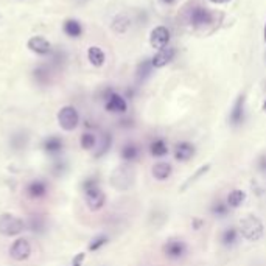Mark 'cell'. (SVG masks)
Segmentation results:
<instances>
[{
	"label": "cell",
	"mask_w": 266,
	"mask_h": 266,
	"mask_svg": "<svg viewBox=\"0 0 266 266\" xmlns=\"http://www.w3.org/2000/svg\"><path fill=\"white\" fill-rule=\"evenodd\" d=\"M81 190L84 193V201L86 206L91 212H98L104 207L106 204V194L100 187V181L97 177L91 176L86 177L81 184Z\"/></svg>",
	"instance_id": "1"
},
{
	"label": "cell",
	"mask_w": 266,
	"mask_h": 266,
	"mask_svg": "<svg viewBox=\"0 0 266 266\" xmlns=\"http://www.w3.org/2000/svg\"><path fill=\"white\" fill-rule=\"evenodd\" d=\"M24 230H27V223L14 214L0 215V235L7 238L19 237Z\"/></svg>",
	"instance_id": "2"
},
{
	"label": "cell",
	"mask_w": 266,
	"mask_h": 266,
	"mask_svg": "<svg viewBox=\"0 0 266 266\" xmlns=\"http://www.w3.org/2000/svg\"><path fill=\"white\" fill-rule=\"evenodd\" d=\"M240 235L246 241H258L263 237V223L254 215L244 217L240 223Z\"/></svg>",
	"instance_id": "3"
},
{
	"label": "cell",
	"mask_w": 266,
	"mask_h": 266,
	"mask_svg": "<svg viewBox=\"0 0 266 266\" xmlns=\"http://www.w3.org/2000/svg\"><path fill=\"white\" fill-rule=\"evenodd\" d=\"M58 125L64 131H74L80 125V112L77 111L75 106H62L58 112Z\"/></svg>",
	"instance_id": "4"
},
{
	"label": "cell",
	"mask_w": 266,
	"mask_h": 266,
	"mask_svg": "<svg viewBox=\"0 0 266 266\" xmlns=\"http://www.w3.org/2000/svg\"><path fill=\"white\" fill-rule=\"evenodd\" d=\"M8 252H10V257L14 261H25V260H28L31 257L33 247H31L30 240H27L24 237H19V238L11 243Z\"/></svg>",
	"instance_id": "5"
},
{
	"label": "cell",
	"mask_w": 266,
	"mask_h": 266,
	"mask_svg": "<svg viewBox=\"0 0 266 266\" xmlns=\"http://www.w3.org/2000/svg\"><path fill=\"white\" fill-rule=\"evenodd\" d=\"M50 191V185L45 179L36 177V179H31L27 187H25V194L30 200H42L45 198Z\"/></svg>",
	"instance_id": "6"
},
{
	"label": "cell",
	"mask_w": 266,
	"mask_h": 266,
	"mask_svg": "<svg viewBox=\"0 0 266 266\" xmlns=\"http://www.w3.org/2000/svg\"><path fill=\"white\" fill-rule=\"evenodd\" d=\"M41 148L50 157H61V154L64 153L65 144H64V139L59 136H48L42 140Z\"/></svg>",
	"instance_id": "7"
},
{
	"label": "cell",
	"mask_w": 266,
	"mask_h": 266,
	"mask_svg": "<svg viewBox=\"0 0 266 266\" xmlns=\"http://www.w3.org/2000/svg\"><path fill=\"white\" fill-rule=\"evenodd\" d=\"M104 109L108 112H111V114H125L128 111V103L120 94L111 91V92L106 94Z\"/></svg>",
	"instance_id": "8"
},
{
	"label": "cell",
	"mask_w": 266,
	"mask_h": 266,
	"mask_svg": "<svg viewBox=\"0 0 266 266\" xmlns=\"http://www.w3.org/2000/svg\"><path fill=\"white\" fill-rule=\"evenodd\" d=\"M170 42V30L167 27H156L150 33V44L156 50H162L168 47Z\"/></svg>",
	"instance_id": "9"
},
{
	"label": "cell",
	"mask_w": 266,
	"mask_h": 266,
	"mask_svg": "<svg viewBox=\"0 0 266 266\" xmlns=\"http://www.w3.org/2000/svg\"><path fill=\"white\" fill-rule=\"evenodd\" d=\"M164 254L168 258H173V260L182 258L187 254V244L182 240H177V238L168 240L164 244Z\"/></svg>",
	"instance_id": "10"
},
{
	"label": "cell",
	"mask_w": 266,
	"mask_h": 266,
	"mask_svg": "<svg viewBox=\"0 0 266 266\" xmlns=\"http://www.w3.org/2000/svg\"><path fill=\"white\" fill-rule=\"evenodd\" d=\"M27 47H28L30 51L36 53V55H39V56H48L51 53V50H53L51 44L44 36H33V38H30L28 42H27Z\"/></svg>",
	"instance_id": "11"
},
{
	"label": "cell",
	"mask_w": 266,
	"mask_h": 266,
	"mask_svg": "<svg viewBox=\"0 0 266 266\" xmlns=\"http://www.w3.org/2000/svg\"><path fill=\"white\" fill-rule=\"evenodd\" d=\"M53 69L50 64H39L38 67L33 69V80L41 86H47L51 83L53 78Z\"/></svg>",
	"instance_id": "12"
},
{
	"label": "cell",
	"mask_w": 266,
	"mask_h": 266,
	"mask_svg": "<svg viewBox=\"0 0 266 266\" xmlns=\"http://www.w3.org/2000/svg\"><path fill=\"white\" fill-rule=\"evenodd\" d=\"M176 55V50L173 47H165L162 50H159L156 55L151 58V64L154 69H161V67H165L167 64H170L173 61Z\"/></svg>",
	"instance_id": "13"
},
{
	"label": "cell",
	"mask_w": 266,
	"mask_h": 266,
	"mask_svg": "<svg viewBox=\"0 0 266 266\" xmlns=\"http://www.w3.org/2000/svg\"><path fill=\"white\" fill-rule=\"evenodd\" d=\"M244 100H246L244 95H240L237 98V101L234 103V108L229 115V121L232 126H240L244 120Z\"/></svg>",
	"instance_id": "14"
},
{
	"label": "cell",
	"mask_w": 266,
	"mask_h": 266,
	"mask_svg": "<svg viewBox=\"0 0 266 266\" xmlns=\"http://www.w3.org/2000/svg\"><path fill=\"white\" fill-rule=\"evenodd\" d=\"M194 156V147L190 142H179L174 147V159L177 162H188Z\"/></svg>",
	"instance_id": "15"
},
{
	"label": "cell",
	"mask_w": 266,
	"mask_h": 266,
	"mask_svg": "<svg viewBox=\"0 0 266 266\" xmlns=\"http://www.w3.org/2000/svg\"><path fill=\"white\" fill-rule=\"evenodd\" d=\"M28 142H30V136L27 131H16L10 137V148L16 153H21V151L27 150Z\"/></svg>",
	"instance_id": "16"
},
{
	"label": "cell",
	"mask_w": 266,
	"mask_h": 266,
	"mask_svg": "<svg viewBox=\"0 0 266 266\" xmlns=\"http://www.w3.org/2000/svg\"><path fill=\"white\" fill-rule=\"evenodd\" d=\"M212 21V14L209 10L206 8H193L191 13H190V24L194 25V27H203V25H207L210 24Z\"/></svg>",
	"instance_id": "17"
},
{
	"label": "cell",
	"mask_w": 266,
	"mask_h": 266,
	"mask_svg": "<svg viewBox=\"0 0 266 266\" xmlns=\"http://www.w3.org/2000/svg\"><path fill=\"white\" fill-rule=\"evenodd\" d=\"M62 31L65 36L69 38H72V39H78L81 38V34H83V25L78 19H65L64 24H62Z\"/></svg>",
	"instance_id": "18"
},
{
	"label": "cell",
	"mask_w": 266,
	"mask_h": 266,
	"mask_svg": "<svg viewBox=\"0 0 266 266\" xmlns=\"http://www.w3.org/2000/svg\"><path fill=\"white\" fill-rule=\"evenodd\" d=\"M25 223H27V229L30 230V232L36 234V235H41L47 230V220L44 215H31L28 218V221H25Z\"/></svg>",
	"instance_id": "19"
},
{
	"label": "cell",
	"mask_w": 266,
	"mask_h": 266,
	"mask_svg": "<svg viewBox=\"0 0 266 266\" xmlns=\"http://www.w3.org/2000/svg\"><path fill=\"white\" fill-rule=\"evenodd\" d=\"M238 237H240V230L234 226H229L221 234V244L224 247H234L238 243Z\"/></svg>",
	"instance_id": "20"
},
{
	"label": "cell",
	"mask_w": 266,
	"mask_h": 266,
	"mask_svg": "<svg viewBox=\"0 0 266 266\" xmlns=\"http://www.w3.org/2000/svg\"><path fill=\"white\" fill-rule=\"evenodd\" d=\"M153 177L157 181H167L173 173V167L168 162H157L153 165Z\"/></svg>",
	"instance_id": "21"
},
{
	"label": "cell",
	"mask_w": 266,
	"mask_h": 266,
	"mask_svg": "<svg viewBox=\"0 0 266 266\" xmlns=\"http://www.w3.org/2000/svg\"><path fill=\"white\" fill-rule=\"evenodd\" d=\"M247 198V194L244 190H240V188H235L232 190L229 194H227V198H226V204L230 207V209H238L243 206V203L246 201Z\"/></svg>",
	"instance_id": "22"
},
{
	"label": "cell",
	"mask_w": 266,
	"mask_h": 266,
	"mask_svg": "<svg viewBox=\"0 0 266 266\" xmlns=\"http://www.w3.org/2000/svg\"><path fill=\"white\" fill-rule=\"evenodd\" d=\"M87 59L94 67H101L104 64V61H106V55H104V51L100 47L91 45L87 48Z\"/></svg>",
	"instance_id": "23"
},
{
	"label": "cell",
	"mask_w": 266,
	"mask_h": 266,
	"mask_svg": "<svg viewBox=\"0 0 266 266\" xmlns=\"http://www.w3.org/2000/svg\"><path fill=\"white\" fill-rule=\"evenodd\" d=\"M139 154H140V150L134 142H128V144H125L120 150V157L125 162H134L139 157Z\"/></svg>",
	"instance_id": "24"
},
{
	"label": "cell",
	"mask_w": 266,
	"mask_h": 266,
	"mask_svg": "<svg viewBox=\"0 0 266 266\" xmlns=\"http://www.w3.org/2000/svg\"><path fill=\"white\" fill-rule=\"evenodd\" d=\"M112 147V136L109 132H104L101 136V139L98 140V145H97V150H95V157H103L104 154H108L109 150Z\"/></svg>",
	"instance_id": "25"
},
{
	"label": "cell",
	"mask_w": 266,
	"mask_h": 266,
	"mask_svg": "<svg viewBox=\"0 0 266 266\" xmlns=\"http://www.w3.org/2000/svg\"><path fill=\"white\" fill-rule=\"evenodd\" d=\"M150 154L153 157H164L168 154V145L164 139H154L150 144Z\"/></svg>",
	"instance_id": "26"
},
{
	"label": "cell",
	"mask_w": 266,
	"mask_h": 266,
	"mask_svg": "<svg viewBox=\"0 0 266 266\" xmlns=\"http://www.w3.org/2000/svg\"><path fill=\"white\" fill-rule=\"evenodd\" d=\"M80 145L84 151H91L94 148H97L98 145V139L94 132L91 131H84L80 137Z\"/></svg>",
	"instance_id": "27"
},
{
	"label": "cell",
	"mask_w": 266,
	"mask_h": 266,
	"mask_svg": "<svg viewBox=\"0 0 266 266\" xmlns=\"http://www.w3.org/2000/svg\"><path fill=\"white\" fill-rule=\"evenodd\" d=\"M50 65L53 67V69H59V67H62L64 64H65V61H67V53H65V50L64 48H56V50H51V53H50Z\"/></svg>",
	"instance_id": "28"
},
{
	"label": "cell",
	"mask_w": 266,
	"mask_h": 266,
	"mask_svg": "<svg viewBox=\"0 0 266 266\" xmlns=\"http://www.w3.org/2000/svg\"><path fill=\"white\" fill-rule=\"evenodd\" d=\"M67 171H69V164H67L65 159L55 157V161H53V164L50 167V173L55 177H62Z\"/></svg>",
	"instance_id": "29"
},
{
	"label": "cell",
	"mask_w": 266,
	"mask_h": 266,
	"mask_svg": "<svg viewBox=\"0 0 266 266\" xmlns=\"http://www.w3.org/2000/svg\"><path fill=\"white\" fill-rule=\"evenodd\" d=\"M153 72V64H151V59H144L139 65H137V70H136V75H137V80L139 81H145Z\"/></svg>",
	"instance_id": "30"
},
{
	"label": "cell",
	"mask_w": 266,
	"mask_h": 266,
	"mask_svg": "<svg viewBox=\"0 0 266 266\" xmlns=\"http://www.w3.org/2000/svg\"><path fill=\"white\" fill-rule=\"evenodd\" d=\"M229 206L223 201H215L214 204L210 206V214L214 218H226L229 215Z\"/></svg>",
	"instance_id": "31"
},
{
	"label": "cell",
	"mask_w": 266,
	"mask_h": 266,
	"mask_svg": "<svg viewBox=\"0 0 266 266\" xmlns=\"http://www.w3.org/2000/svg\"><path fill=\"white\" fill-rule=\"evenodd\" d=\"M108 243H109V237L106 234H101V235H97L95 238H92V241L87 246V249H89V252H97Z\"/></svg>",
	"instance_id": "32"
},
{
	"label": "cell",
	"mask_w": 266,
	"mask_h": 266,
	"mask_svg": "<svg viewBox=\"0 0 266 266\" xmlns=\"http://www.w3.org/2000/svg\"><path fill=\"white\" fill-rule=\"evenodd\" d=\"M129 19L126 16H123V14H118L115 19L112 21V30L117 31V33H125L128 28H129Z\"/></svg>",
	"instance_id": "33"
},
{
	"label": "cell",
	"mask_w": 266,
	"mask_h": 266,
	"mask_svg": "<svg viewBox=\"0 0 266 266\" xmlns=\"http://www.w3.org/2000/svg\"><path fill=\"white\" fill-rule=\"evenodd\" d=\"M209 168H210V165H209V164H207V165H204V167H201V168H200V170H198L196 173H194V176H193V177H190V179L187 181V184L184 185V188H185V187H188V185H190L191 182H194V181H196V179H198V177H201L203 174H206V173L209 171Z\"/></svg>",
	"instance_id": "34"
},
{
	"label": "cell",
	"mask_w": 266,
	"mask_h": 266,
	"mask_svg": "<svg viewBox=\"0 0 266 266\" xmlns=\"http://www.w3.org/2000/svg\"><path fill=\"white\" fill-rule=\"evenodd\" d=\"M86 260V252H78L74 258H72V263H70V266H83Z\"/></svg>",
	"instance_id": "35"
},
{
	"label": "cell",
	"mask_w": 266,
	"mask_h": 266,
	"mask_svg": "<svg viewBox=\"0 0 266 266\" xmlns=\"http://www.w3.org/2000/svg\"><path fill=\"white\" fill-rule=\"evenodd\" d=\"M258 170L261 173H266V154H263L260 159H258Z\"/></svg>",
	"instance_id": "36"
},
{
	"label": "cell",
	"mask_w": 266,
	"mask_h": 266,
	"mask_svg": "<svg viewBox=\"0 0 266 266\" xmlns=\"http://www.w3.org/2000/svg\"><path fill=\"white\" fill-rule=\"evenodd\" d=\"M212 4H218V5H223V4H229L230 0H210Z\"/></svg>",
	"instance_id": "37"
},
{
	"label": "cell",
	"mask_w": 266,
	"mask_h": 266,
	"mask_svg": "<svg viewBox=\"0 0 266 266\" xmlns=\"http://www.w3.org/2000/svg\"><path fill=\"white\" fill-rule=\"evenodd\" d=\"M263 39L266 42V24H264V28H263Z\"/></svg>",
	"instance_id": "38"
},
{
	"label": "cell",
	"mask_w": 266,
	"mask_h": 266,
	"mask_svg": "<svg viewBox=\"0 0 266 266\" xmlns=\"http://www.w3.org/2000/svg\"><path fill=\"white\" fill-rule=\"evenodd\" d=\"M162 2H164V4H173L174 0H162Z\"/></svg>",
	"instance_id": "39"
},
{
	"label": "cell",
	"mask_w": 266,
	"mask_h": 266,
	"mask_svg": "<svg viewBox=\"0 0 266 266\" xmlns=\"http://www.w3.org/2000/svg\"><path fill=\"white\" fill-rule=\"evenodd\" d=\"M263 111L266 112V100H264V103H263Z\"/></svg>",
	"instance_id": "40"
}]
</instances>
